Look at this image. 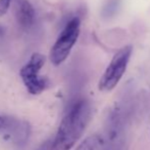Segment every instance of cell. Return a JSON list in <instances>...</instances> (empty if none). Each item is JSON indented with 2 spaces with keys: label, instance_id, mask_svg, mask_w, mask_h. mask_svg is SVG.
Instances as JSON below:
<instances>
[{
  "label": "cell",
  "instance_id": "5b68a950",
  "mask_svg": "<svg viewBox=\"0 0 150 150\" xmlns=\"http://www.w3.org/2000/svg\"><path fill=\"white\" fill-rule=\"evenodd\" d=\"M105 150H127L124 123L117 111H113L107 119Z\"/></svg>",
  "mask_w": 150,
  "mask_h": 150
},
{
  "label": "cell",
  "instance_id": "7a4b0ae2",
  "mask_svg": "<svg viewBox=\"0 0 150 150\" xmlns=\"http://www.w3.org/2000/svg\"><path fill=\"white\" fill-rule=\"evenodd\" d=\"M80 30L81 21L77 17L65 24L50 50L49 57L52 64L58 66L67 60L80 36Z\"/></svg>",
  "mask_w": 150,
  "mask_h": 150
},
{
  "label": "cell",
  "instance_id": "8992f818",
  "mask_svg": "<svg viewBox=\"0 0 150 150\" xmlns=\"http://www.w3.org/2000/svg\"><path fill=\"white\" fill-rule=\"evenodd\" d=\"M3 130L0 136L3 137L5 140L10 141L13 144L22 145L28 140L30 136V126L28 122L16 118L6 116Z\"/></svg>",
  "mask_w": 150,
  "mask_h": 150
},
{
  "label": "cell",
  "instance_id": "ba28073f",
  "mask_svg": "<svg viewBox=\"0 0 150 150\" xmlns=\"http://www.w3.org/2000/svg\"><path fill=\"white\" fill-rule=\"evenodd\" d=\"M76 150H105V141L99 135H92L86 138Z\"/></svg>",
  "mask_w": 150,
  "mask_h": 150
},
{
  "label": "cell",
  "instance_id": "52a82bcc",
  "mask_svg": "<svg viewBox=\"0 0 150 150\" xmlns=\"http://www.w3.org/2000/svg\"><path fill=\"white\" fill-rule=\"evenodd\" d=\"M16 17L22 28L29 29L35 23L36 12L28 0H18L16 4Z\"/></svg>",
  "mask_w": 150,
  "mask_h": 150
},
{
  "label": "cell",
  "instance_id": "277c9868",
  "mask_svg": "<svg viewBox=\"0 0 150 150\" xmlns=\"http://www.w3.org/2000/svg\"><path fill=\"white\" fill-rule=\"evenodd\" d=\"M45 56L35 52L31 56L30 60L21 69L20 74L28 92L32 95H39L47 88L46 78L39 75L40 70L45 64Z\"/></svg>",
  "mask_w": 150,
  "mask_h": 150
},
{
  "label": "cell",
  "instance_id": "6da1fadb",
  "mask_svg": "<svg viewBox=\"0 0 150 150\" xmlns=\"http://www.w3.org/2000/svg\"><path fill=\"white\" fill-rule=\"evenodd\" d=\"M91 114L92 109L87 100L82 99L74 103L61 120L52 150L71 149L83 135L91 119Z\"/></svg>",
  "mask_w": 150,
  "mask_h": 150
},
{
  "label": "cell",
  "instance_id": "9c48e42d",
  "mask_svg": "<svg viewBox=\"0 0 150 150\" xmlns=\"http://www.w3.org/2000/svg\"><path fill=\"white\" fill-rule=\"evenodd\" d=\"M10 3H11V0H0V17L7 12Z\"/></svg>",
  "mask_w": 150,
  "mask_h": 150
},
{
  "label": "cell",
  "instance_id": "3957f363",
  "mask_svg": "<svg viewBox=\"0 0 150 150\" xmlns=\"http://www.w3.org/2000/svg\"><path fill=\"white\" fill-rule=\"evenodd\" d=\"M132 46L126 45L115 52L110 63L99 79V90L109 92L117 85V83L122 79L127 70L129 61L131 59V55H132Z\"/></svg>",
  "mask_w": 150,
  "mask_h": 150
}]
</instances>
